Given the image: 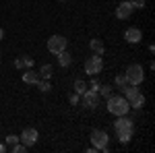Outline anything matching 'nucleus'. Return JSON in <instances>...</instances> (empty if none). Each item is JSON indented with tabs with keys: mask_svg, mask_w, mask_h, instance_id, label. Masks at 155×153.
<instances>
[{
	"mask_svg": "<svg viewBox=\"0 0 155 153\" xmlns=\"http://www.w3.org/2000/svg\"><path fill=\"white\" fill-rule=\"evenodd\" d=\"M6 151V145H4V143H0V153H4Z\"/></svg>",
	"mask_w": 155,
	"mask_h": 153,
	"instance_id": "obj_28",
	"label": "nucleus"
},
{
	"mask_svg": "<svg viewBox=\"0 0 155 153\" xmlns=\"http://www.w3.org/2000/svg\"><path fill=\"white\" fill-rule=\"evenodd\" d=\"M4 141H6V147H12V145H17V143H19V137H17V135H8Z\"/></svg>",
	"mask_w": 155,
	"mask_h": 153,
	"instance_id": "obj_24",
	"label": "nucleus"
},
{
	"mask_svg": "<svg viewBox=\"0 0 155 153\" xmlns=\"http://www.w3.org/2000/svg\"><path fill=\"white\" fill-rule=\"evenodd\" d=\"M89 48H91L95 54H99V56H101V54H104V50H106L101 39H91V42H89Z\"/></svg>",
	"mask_w": 155,
	"mask_h": 153,
	"instance_id": "obj_16",
	"label": "nucleus"
},
{
	"mask_svg": "<svg viewBox=\"0 0 155 153\" xmlns=\"http://www.w3.org/2000/svg\"><path fill=\"white\" fill-rule=\"evenodd\" d=\"M85 91H87V83H85L83 79H77V81H74V93L83 95Z\"/></svg>",
	"mask_w": 155,
	"mask_h": 153,
	"instance_id": "obj_18",
	"label": "nucleus"
},
{
	"mask_svg": "<svg viewBox=\"0 0 155 153\" xmlns=\"http://www.w3.org/2000/svg\"><path fill=\"white\" fill-rule=\"evenodd\" d=\"M128 99L124 97V95H110L107 97V112L110 114H114V116H124V114H128Z\"/></svg>",
	"mask_w": 155,
	"mask_h": 153,
	"instance_id": "obj_1",
	"label": "nucleus"
},
{
	"mask_svg": "<svg viewBox=\"0 0 155 153\" xmlns=\"http://www.w3.org/2000/svg\"><path fill=\"white\" fill-rule=\"evenodd\" d=\"M132 11H134V8L130 6V2H128V0H122L118 6H116V17L122 19V21H124V19H130Z\"/></svg>",
	"mask_w": 155,
	"mask_h": 153,
	"instance_id": "obj_9",
	"label": "nucleus"
},
{
	"mask_svg": "<svg viewBox=\"0 0 155 153\" xmlns=\"http://www.w3.org/2000/svg\"><path fill=\"white\" fill-rule=\"evenodd\" d=\"M91 145L97 151H110V137H107L106 130H99V128L93 130L91 132Z\"/></svg>",
	"mask_w": 155,
	"mask_h": 153,
	"instance_id": "obj_2",
	"label": "nucleus"
},
{
	"mask_svg": "<svg viewBox=\"0 0 155 153\" xmlns=\"http://www.w3.org/2000/svg\"><path fill=\"white\" fill-rule=\"evenodd\" d=\"M134 128V122H132V118H128L126 114L124 116H118V120L114 122V130L116 132H128V130Z\"/></svg>",
	"mask_w": 155,
	"mask_h": 153,
	"instance_id": "obj_7",
	"label": "nucleus"
},
{
	"mask_svg": "<svg viewBox=\"0 0 155 153\" xmlns=\"http://www.w3.org/2000/svg\"><path fill=\"white\" fill-rule=\"evenodd\" d=\"M11 151H12V153H23V151H27V147H25L23 143L19 141L17 145H12V147H11Z\"/></svg>",
	"mask_w": 155,
	"mask_h": 153,
	"instance_id": "obj_23",
	"label": "nucleus"
},
{
	"mask_svg": "<svg viewBox=\"0 0 155 153\" xmlns=\"http://www.w3.org/2000/svg\"><path fill=\"white\" fill-rule=\"evenodd\" d=\"M124 39H126L128 44H139V42L143 39V31H141L139 27H128V29L124 31Z\"/></svg>",
	"mask_w": 155,
	"mask_h": 153,
	"instance_id": "obj_10",
	"label": "nucleus"
},
{
	"mask_svg": "<svg viewBox=\"0 0 155 153\" xmlns=\"http://www.w3.org/2000/svg\"><path fill=\"white\" fill-rule=\"evenodd\" d=\"M97 93L101 95V97H110V95H112V87H110V85H99V89H97Z\"/></svg>",
	"mask_w": 155,
	"mask_h": 153,
	"instance_id": "obj_20",
	"label": "nucleus"
},
{
	"mask_svg": "<svg viewBox=\"0 0 155 153\" xmlns=\"http://www.w3.org/2000/svg\"><path fill=\"white\" fill-rule=\"evenodd\" d=\"M124 75H126V81L130 83V85H141L145 81V71L141 64H130Z\"/></svg>",
	"mask_w": 155,
	"mask_h": 153,
	"instance_id": "obj_3",
	"label": "nucleus"
},
{
	"mask_svg": "<svg viewBox=\"0 0 155 153\" xmlns=\"http://www.w3.org/2000/svg\"><path fill=\"white\" fill-rule=\"evenodd\" d=\"M101 71H104V60H101V56H99V54L89 56V58L85 60V72H87V75L95 77V75H99Z\"/></svg>",
	"mask_w": 155,
	"mask_h": 153,
	"instance_id": "obj_4",
	"label": "nucleus"
},
{
	"mask_svg": "<svg viewBox=\"0 0 155 153\" xmlns=\"http://www.w3.org/2000/svg\"><path fill=\"white\" fill-rule=\"evenodd\" d=\"M97 104H99V95H97V91H91V89H87L83 93V106L89 108V110H95Z\"/></svg>",
	"mask_w": 155,
	"mask_h": 153,
	"instance_id": "obj_8",
	"label": "nucleus"
},
{
	"mask_svg": "<svg viewBox=\"0 0 155 153\" xmlns=\"http://www.w3.org/2000/svg\"><path fill=\"white\" fill-rule=\"evenodd\" d=\"M120 91L124 93V97H126L128 101H130L134 95H139V93H141V91H139V85H130V83H128V85H124V87H122Z\"/></svg>",
	"mask_w": 155,
	"mask_h": 153,
	"instance_id": "obj_12",
	"label": "nucleus"
},
{
	"mask_svg": "<svg viewBox=\"0 0 155 153\" xmlns=\"http://www.w3.org/2000/svg\"><path fill=\"white\" fill-rule=\"evenodd\" d=\"M37 139H39V132H37L35 128H25L23 132H21V137H19V141L23 143L25 147H33L37 143Z\"/></svg>",
	"mask_w": 155,
	"mask_h": 153,
	"instance_id": "obj_6",
	"label": "nucleus"
},
{
	"mask_svg": "<svg viewBox=\"0 0 155 153\" xmlns=\"http://www.w3.org/2000/svg\"><path fill=\"white\" fill-rule=\"evenodd\" d=\"M52 71H54V66L52 64H41V68H39V79H48L50 81V77H52Z\"/></svg>",
	"mask_w": 155,
	"mask_h": 153,
	"instance_id": "obj_17",
	"label": "nucleus"
},
{
	"mask_svg": "<svg viewBox=\"0 0 155 153\" xmlns=\"http://www.w3.org/2000/svg\"><path fill=\"white\" fill-rule=\"evenodd\" d=\"M114 83H116V87H118V89H122L124 85H128V81H126V75H124V72H122V75H118V77L114 79Z\"/></svg>",
	"mask_w": 155,
	"mask_h": 153,
	"instance_id": "obj_21",
	"label": "nucleus"
},
{
	"mask_svg": "<svg viewBox=\"0 0 155 153\" xmlns=\"http://www.w3.org/2000/svg\"><path fill=\"white\" fill-rule=\"evenodd\" d=\"M128 106L134 108V110H141V108L145 106V95L143 93H139V95H134L130 101H128Z\"/></svg>",
	"mask_w": 155,
	"mask_h": 153,
	"instance_id": "obj_15",
	"label": "nucleus"
},
{
	"mask_svg": "<svg viewBox=\"0 0 155 153\" xmlns=\"http://www.w3.org/2000/svg\"><path fill=\"white\" fill-rule=\"evenodd\" d=\"M37 89H39V91H44V93H48L50 89H52V85H50L48 79H44V81L39 79V81H37Z\"/></svg>",
	"mask_w": 155,
	"mask_h": 153,
	"instance_id": "obj_19",
	"label": "nucleus"
},
{
	"mask_svg": "<svg viewBox=\"0 0 155 153\" xmlns=\"http://www.w3.org/2000/svg\"><path fill=\"white\" fill-rule=\"evenodd\" d=\"M33 64H35V62H33L31 56H21V58L15 60V66H17L19 71H21V68H33Z\"/></svg>",
	"mask_w": 155,
	"mask_h": 153,
	"instance_id": "obj_11",
	"label": "nucleus"
},
{
	"mask_svg": "<svg viewBox=\"0 0 155 153\" xmlns=\"http://www.w3.org/2000/svg\"><path fill=\"white\" fill-rule=\"evenodd\" d=\"M116 135H118L120 143H128L132 139V130H128V132H116Z\"/></svg>",
	"mask_w": 155,
	"mask_h": 153,
	"instance_id": "obj_22",
	"label": "nucleus"
},
{
	"mask_svg": "<svg viewBox=\"0 0 155 153\" xmlns=\"http://www.w3.org/2000/svg\"><path fill=\"white\" fill-rule=\"evenodd\" d=\"M99 85H101V83L97 81V79H93V81H91V85H89V89H91V91H97V89H99Z\"/></svg>",
	"mask_w": 155,
	"mask_h": 153,
	"instance_id": "obj_27",
	"label": "nucleus"
},
{
	"mask_svg": "<svg viewBox=\"0 0 155 153\" xmlns=\"http://www.w3.org/2000/svg\"><path fill=\"white\" fill-rule=\"evenodd\" d=\"M79 101H81V95H79V93H72L71 95V104H72V106H77Z\"/></svg>",
	"mask_w": 155,
	"mask_h": 153,
	"instance_id": "obj_26",
	"label": "nucleus"
},
{
	"mask_svg": "<svg viewBox=\"0 0 155 153\" xmlns=\"http://www.w3.org/2000/svg\"><path fill=\"white\" fill-rule=\"evenodd\" d=\"M66 46H68V39H66L64 35H52L48 39V52H52V54H60V52H64Z\"/></svg>",
	"mask_w": 155,
	"mask_h": 153,
	"instance_id": "obj_5",
	"label": "nucleus"
},
{
	"mask_svg": "<svg viewBox=\"0 0 155 153\" xmlns=\"http://www.w3.org/2000/svg\"><path fill=\"white\" fill-rule=\"evenodd\" d=\"M37 81H39V75H37V72H33L31 68H25V72H23V83H27V85H37Z\"/></svg>",
	"mask_w": 155,
	"mask_h": 153,
	"instance_id": "obj_13",
	"label": "nucleus"
},
{
	"mask_svg": "<svg viewBox=\"0 0 155 153\" xmlns=\"http://www.w3.org/2000/svg\"><path fill=\"white\" fill-rule=\"evenodd\" d=\"M128 2H130L132 8H141V11L145 8V0H128Z\"/></svg>",
	"mask_w": 155,
	"mask_h": 153,
	"instance_id": "obj_25",
	"label": "nucleus"
},
{
	"mask_svg": "<svg viewBox=\"0 0 155 153\" xmlns=\"http://www.w3.org/2000/svg\"><path fill=\"white\" fill-rule=\"evenodd\" d=\"M2 37H4V31H2V29H0V39H2Z\"/></svg>",
	"mask_w": 155,
	"mask_h": 153,
	"instance_id": "obj_29",
	"label": "nucleus"
},
{
	"mask_svg": "<svg viewBox=\"0 0 155 153\" xmlns=\"http://www.w3.org/2000/svg\"><path fill=\"white\" fill-rule=\"evenodd\" d=\"M56 56H58V64L62 66V68H66V66H71V64H72V56L66 52V50L60 52V54H56Z\"/></svg>",
	"mask_w": 155,
	"mask_h": 153,
	"instance_id": "obj_14",
	"label": "nucleus"
},
{
	"mask_svg": "<svg viewBox=\"0 0 155 153\" xmlns=\"http://www.w3.org/2000/svg\"><path fill=\"white\" fill-rule=\"evenodd\" d=\"M60 2H64V0H60Z\"/></svg>",
	"mask_w": 155,
	"mask_h": 153,
	"instance_id": "obj_30",
	"label": "nucleus"
}]
</instances>
